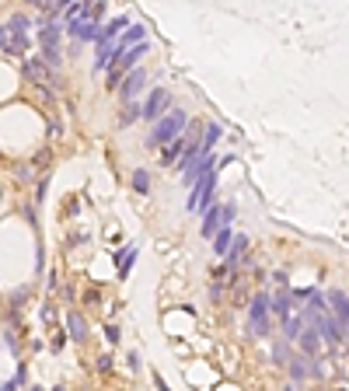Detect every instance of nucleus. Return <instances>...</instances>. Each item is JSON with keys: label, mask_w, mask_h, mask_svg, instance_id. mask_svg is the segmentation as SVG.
Wrapping results in <instances>:
<instances>
[{"label": "nucleus", "mask_w": 349, "mask_h": 391, "mask_svg": "<svg viewBox=\"0 0 349 391\" xmlns=\"http://www.w3.org/2000/svg\"><path fill=\"white\" fill-rule=\"evenodd\" d=\"M185 126H189V112L171 108V112L164 115V119H158V123H154V130L147 133V147H150V150L168 147L171 140H178V136L185 133Z\"/></svg>", "instance_id": "f03ea898"}, {"label": "nucleus", "mask_w": 349, "mask_h": 391, "mask_svg": "<svg viewBox=\"0 0 349 391\" xmlns=\"http://www.w3.org/2000/svg\"><path fill=\"white\" fill-rule=\"evenodd\" d=\"M66 339H70V335L56 328V335H53V342H49V349H53V353H63V346H66Z\"/></svg>", "instance_id": "aec40b11"}, {"label": "nucleus", "mask_w": 349, "mask_h": 391, "mask_svg": "<svg viewBox=\"0 0 349 391\" xmlns=\"http://www.w3.org/2000/svg\"><path fill=\"white\" fill-rule=\"evenodd\" d=\"M234 213H238L234 203H227V206H210V210L203 213V227H199V234H203V238H217V230L230 227Z\"/></svg>", "instance_id": "39448f33"}, {"label": "nucleus", "mask_w": 349, "mask_h": 391, "mask_svg": "<svg viewBox=\"0 0 349 391\" xmlns=\"http://www.w3.org/2000/svg\"><path fill=\"white\" fill-rule=\"evenodd\" d=\"M98 370L108 374V370H112V357H98Z\"/></svg>", "instance_id": "4be33fe9"}, {"label": "nucleus", "mask_w": 349, "mask_h": 391, "mask_svg": "<svg viewBox=\"0 0 349 391\" xmlns=\"http://www.w3.org/2000/svg\"><path fill=\"white\" fill-rule=\"evenodd\" d=\"M28 49V14H14L7 25V49L4 53H25Z\"/></svg>", "instance_id": "6e6552de"}, {"label": "nucleus", "mask_w": 349, "mask_h": 391, "mask_svg": "<svg viewBox=\"0 0 349 391\" xmlns=\"http://www.w3.org/2000/svg\"><path fill=\"white\" fill-rule=\"evenodd\" d=\"M21 73L28 77V81H32L35 88H42V95H53V84H60V81H56V77L49 73V66H46L42 60H35V56L21 63Z\"/></svg>", "instance_id": "0eeeda50"}, {"label": "nucleus", "mask_w": 349, "mask_h": 391, "mask_svg": "<svg viewBox=\"0 0 349 391\" xmlns=\"http://www.w3.org/2000/svg\"><path fill=\"white\" fill-rule=\"evenodd\" d=\"M105 339L115 346V342H119V325H105Z\"/></svg>", "instance_id": "412c9836"}, {"label": "nucleus", "mask_w": 349, "mask_h": 391, "mask_svg": "<svg viewBox=\"0 0 349 391\" xmlns=\"http://www.w3.org/2000/svg\"><path fill=\"white\" fill-rule=\"evenodd\" d=\"M230 245H234V230H230V227L217 230V238H213V252H217V255H227Z\"/></svg>", "instance_id": "dca6fc26"}, {"label": "nucleus", "mask_w": 349, "mask_h": 391, "mask_svg": "<svg viewBox=\"0 0 349 391\" xmlns=\"http://www.w3.org/2000/svg\"><path fill=\"white\" fill-rule=\"evenodd\" d=\"M112 262L119 265V276L126 280V276H129V269H133V262H136V245H126V248H119V252L112 255Z\"/></svg>", "instance_id": "2eb2a0df"}, {"label": "nucleus", "mask_w": 349, "mask_h": 391, "mask_svg": "<svg viewBox=\"0 0 349 391\" xmlns=\"http://www.w3.org/2000/svg\"><path fill=\"white\" fill-rule=\"evenodd\" d=\"M307 304H311V307L304 311V318H307V322H311V325L318 328L321 342H325V346H332L335 353H339V349H342V339H346V335H342L339 322L332 318V311H328V304H325V293H321V290H315Z\"/></svg>", "instance_id": "f257e3e1"}, {"label": "nucleus", "mask_w": 349, "mask_h": 391, "mask_svg": "<svg viewBox=\"0 0 349 391\" xmlns=\"http://www.w3.org/2000/svg\"><path fill=\"white\" fill-rule=\"evenodd\" d=\"M220 140V126H213V123H206L203 126V154H213V143Z\"/></svg>", "instance_id": "f3484780"}, {"label": "nucleus", "mask_w": 349, "mask_h": 391, "mask_svg": "<svg viewBox=\"0 0 349 391\" xmlns=\"http://www.w3.org/2000/svg\"><path fill=\"white\" fill-rule=\"evenodd\" d=\"M245 252H248V238H245V234H241V238H234V245H230V252L223 255V269L227 272H234V265L245 259Z\"/></svg>", "instance_id": "4468645a"}, {"label": "nucleus", "mask_w": 349, "mask_h": 391, "mask_svg": "<svg viewBox=\"0 0 349 391\" xmlns=\"http://www.w3.org/2000/svg\"><path fill=\"white\" fill-rule=\"evenodd\" d=\"M84 300H88V304H98V300H101V293H98V290H88V293H84Z\"/></svg>", "instance_id": "5701e85b"}, {"label": "nucleus", "mask_w": 349, "mask_h": 391, "mask_svg": "<svg viewBox=\"0 0 349 391\" xmlns=\"http://www.w3.org/2000/svg\"><path fill=\"white\" fill-rule=\"evenodd\" d=\"M66 335L73 342H84L88 339V322H84L81 311H66Z\"/></svg>", "instance_id": "f8f14e48"}, {"label": "nucleus", "mask_w": 349, "mask_h": 391, "mask_svg": "<svg viewBox=\"0 0 349 391\" xmlns=\"http://www.w3.org/2000/svg\"><path fill=\"white\" fill-rule=\"evenodd\" d=\"M53 391H66V388H63V384H56V388H53Z\"/></svg>", "instance_id": "a878e982"}, {"label": "nucleus", "mask_w": 349, "mask_h": 391, "mask_svg": "<svg viewBox=\"0 0 349 391\" xmlns=\"http://www.w3.org/2000/svg\"><path fill=\"white\" fill-rule=\"evenodd\" d=\"M217 168L213 171H206V178L203 182H196L189 189V203H185V210L189 213H206L210 206H213V199H217Z\"/></svg>", "instance_id": "7ed1b4c3"}, {"label": "nucleus", "mask_w": 349, "mask_h": 391, "mask_svg": "<svg viewBox=\"0 0 349 391\" xmlns=\"http://www.w3.org/2000/svg\"><path fill=\"white\" fill-rule=\"evenodd\" d=\"M25 391H42V388H38V384H32V388H25Z\"/></svg>", "instance_id": "393cba45"}, {"label": "nucleus", "mask_w": 349, "mask_h": 391, "mask_svg": "<svg viewBox=\"0 0 349 391\" xmlns=\"http://www.w3.org/2000/svg\"><path fill=\"white\" fill-rule=\"evenodd\" d=\"M133 189H136L140 196H147V192H150V171L136 168V171H133Z\"/></svg>", "instance_id": "a211bd4d"}, {"label": "nucleus", "mask_w": 349, "mask_h": 391, "mask_svg": "<svg viewBox=\"0 0 349 391\" xmlns=\"http://www.w3.org/2000/svg\"><path fill=\"white\" fill-rule=\"evenodd\" d=\"M339 391H346V388H339Z\"/></svg>", "instance_id": "bb28decb"}, {"label": "nucleus", "mask_w": 349, "mask_h": 391, "mask_svg": "<svg viewBox=\"0 0 349 391\" xmlns=\"http://www.w3.org/2000/svg\"><path fill=\"white\" fill-rule=\"evenodd\" d=\"M154 384H158V391H171V388L164 384V377H161V374H154Z\"/></svg>", "instance_id": "b1692460"}, {"label": "nucleus", "mask_w": 349, "mask_h": 391, "mask_svg": "<svg viewBox=\"0 0 349 391\" xmlns=\"http://www.w3.org/2000/svg\"><path fill=\"white\" fill-rule=\"evenodd\" d=\"M143 84H147V70H143V66H136V70L126 77V81H123V88H119V98H123L126 105H133V101L140 98Z\"/></svg>", "instance_id": "9b49d317"}, {"label": "nucleus", "mask_w": 349, "mask_h": 391, "mask_svg": "<svg viewBox=\"0 0 349 391\" xmlns=\"http://www.w3.org/2000/svg\"><path fill=\"white\" fill-rule=\"evenodd\" d=\"M297 346H300V353L307 357V360H315L318 357V349H321V335H318V328L304 318V325H300V332H297Z\"/></svg>", "instance_id": "9d476101"}, {"label": "nucleus", "mask_w": 349, "mask_h": 391, "mask_svg": "<svg viewBox=\"0 0 349 391\" xmlns=\"http://www.w3.org/2000/svg\"><path fill=\"white\" fill-rule=\"evenodd\" d=\"M185 147H189V136H185V133H182L178 140H171L168 147H161V164H178L182 154H185Z\"/></svg>", "instance_id": "ddd939ff"}, {"label": "nucleus", "mask_w": 349, "mask_h": 391, "mask_svg": "<svg viewBox=\"0 0 349 391\" xmlns=\"http://www.w3.org/2000/svg\"><path fill=\"white\" fill-rule=\"evenodd\" d=\"M325 304H328V311H332V318L339 322L342 335H349V293L328 290V293H325Z\"/></svg>", "instance_id": "1a4fd4ad"}, {"label": "nucleus", "mask_w": 349, "mask_h": 391, "mask_svg": "<svg viewBox=\"0 0 349 391\" xmlns=\"http://www.w3.org/2000/svg\"><path fill=\"white\" fill-rule=\"evenodd\" d=\"M140 119V101H133V105H126L123 108V115H119V126H133Z\"/></svg>", "instance_id": "6ab92c4d"}, {"label": "nucleus", "mask_w": 349, "mask_h": 391, "mask_svg": "<svg viewBox=\"0 0 349 391\" xmlns=\"http://www.w3.org/2000/svg\"><path fill=\"white\" fill-rule=\"evenodd\" d=\"M168 112H171V95H168V88H150V95H147L143 105H140V119H143V123H158V119H164Z\"/></svg>", "instance_id": "20e7f679"}, {"label": "nucleus", "mask_w": 349, "mask_h": 391, "mask_svg": "<svg viewBox=\"0 0 349 391\" xmlns=\"http://www.w3.org/2000/svg\"><path fill=\"white\" fill-rule=\"evenodd\" d=\"M269 315H273V311H269V297L265 293H255L252 297V304H248V332L252 335H269Z\"/></svg>", "instance_id": "423d86ee"}]
</instances>
